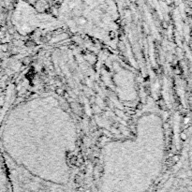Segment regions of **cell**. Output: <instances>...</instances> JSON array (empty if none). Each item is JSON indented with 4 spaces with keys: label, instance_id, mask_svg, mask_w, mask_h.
<instances>
[{
    "label": "cell",
    "instance_id": "3957f363",
    "mask_svg": "<svg viewBox=\"0 0 192 192\" xmlns=\"http://www.w3.org/2000/svg\"><path fill=\"white\" fill-rule=\"evenodd\" d=\"M0 192H13L11 181L2 165H0Z\"/></svg>",
    "mask_w": 192,
    "mask_h": 192
},
{
    "label": "cell",
    "instance_id": "7a4b0ae2",
    "mask_svg": "<svg viewBox=\"0 0 192 192\" xmlns=\"http://www.w3.org/2000/svg\"><path fill=\"white\" fill-rule=\"evenodd\" d=\"M14 24L22 34L30 33L37 28H54L63 26L59 20L49 15H42L36 11H31L28 8H21L16 11Z\"/></svg>",
    "mask_w": 192,
    "mask_h": 192
},
{
    "label": "cell",
    "instance_id": "6da1fadb",
    "mask_svg": "<svg viewBox=\"0 0 192 192\" xmlns=\"http://www.w3.org/2000/svg\"><path fill=\"white\" fill-rule=\"evenodd\" d=\"M59 22L74 33L112 46L118 34V12L112 0H65Z\"/></svg>",
    "mask_w": 192,
    "mask_h": 192
}]
</instances>
